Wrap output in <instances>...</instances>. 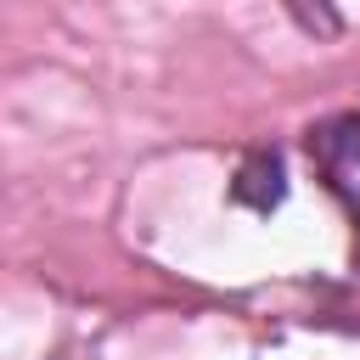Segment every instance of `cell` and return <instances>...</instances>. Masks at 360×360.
<instances>
[{"label": "cell", "instance_id": "6da1fadb", "mask_svg": "<svg viewBox=\"0 0 360 360\" xmlns=\"http://www.w3.org/2000/svg\"><path fill=\"white\" fill-rule=\"evenodd\" d=\"M231 197H236V202H248V208H259V214H270V208L287 197L281 152H276V146L248 152V158H242V169H236V180H231Z\"/></svg>", "mask_w": 360, "mask_h": 360}, {"label": "cell", "instance_id": "7a4b0ae2", "mask_svg": "<svg viewBox=\"0 0 360 360\" xmlns=\"http://www.w3.org/2000/svg\"><path fill=\"white\" fill-rule=\"evenodd\" d=\"M309 146H315L326 163L360 169V112H338V118H326L321 129H309Z\"/></svg>", "mask_w": 360, "mask_h": 360}, {"label": "cell", "instance_id": "3957f363", "mask_svg": "<svg viewBox=\"0 0 360 360\" xmlns=\"http://www.w3.org/2000/svg\"><path fill=\"white\" fill-rule=\"evenodd\" d=\"M287 11H292V22H298L304 34H315V39H338V34H343V11H338L332 0H287Z\"/></svg>", "mask_w": 360, "mask_h": 360}, {"label": "cell", "instance_id": "277c9868", "mask_svg": "<svg viewBox=\"0 0 360 360\" xmlns=\"http://www.w3.org/2000/svg\"><path fill=\"white\" fill-rule=\"evenodd\" d=\"M354 248H360V225H354Z\"/></svg>", "mask_w": 360, "mask_h": 360}]
</instances>
